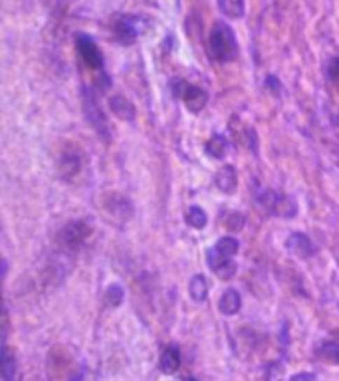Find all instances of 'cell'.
<instances>
[{
    "label": "cell",
    "instance_id": "obj_25",
    "mask_svg": "<svg viewBox=\"0 0 339 381\" xmlns=\"http://www.w3.org/2000/svg\"><path fill=\"white\" fill-rule=\"evenodd\" d=\"M329 78L339 81V58L331 60V64H329Z\"/></svg>",
    "mask_w": 339,
    "mask_h": 381
},
{
    "label": "cell",
    "instance_id": "obj_12",
    "mask_svg": "<svg viewBox=\"0 0 339 381\" xmlns=\"http://www.w3.org/2000/svg\"><path fill=\"white\" fill-rule=\"evenodd\" d=\"M109 107H111V114L119 117V119H123V121H133L135 119V105L123 95H113L109 100Z\"/></svg>",
    "mask_w": 339,
    "mask_h": 381
},
{
    "label": "cell",
    "instance_id": "obj_21",
    "mask_svg": "<svg viewBox=\"0 0 339 381\" xmlns=\"http://www.w3.org/2000/svg\"><path fill=\"white\" fill-rule=\"evenodd\" d=\"M187 222L193 229H202L207 225V213L200 207H197V205H193L187 210Z\"/></svg>",
    "mask_w": 339,
    "mask_h": 381
},
{
    "label": "cell",
    "instance_id": "obj_1",
    "mask_svg": "<svg viewBox=\"0 0 339 381\" xmlns=\"http://www.w3.org/2000/svg\"><path fill=\"white\" fill-rule=\"evenodd\" d=\"M209 52L216 62H228L238 54V42L234 30L226 22H216L209 36Z\"/></svg>",
    "mask_w": 339,
    "mask_h": 381
},
{
    "label": "cell",
    "instance_id": "obj_6",
    "mask_svg": "<svg viewBox=\"0 0 339 381\" xmlns=\"http://www.w3.org/2000/svg\"><path fill=\"white\" fill-rule=\"evenodd\" d=\"M76 46H78V52H80L82 60L90 66V68L95 69L104 68V54H102V50L97 48V44H95L90 36L85 34L78 36Z\"/></svg>",
    "mask_w": 339,
    "mask_h": 381
},
{
    "label": "cell",
    "instance_id": "obj_9",
    "mask_svg": "<svg viewBox=\"0 0 339 381\" xmlns=\"http://www.w3.org/2000/svg\"><path fill=\"white\" fill-rule=\"evenodd\" d=\"M286 246H288V250L296 254L298 258H310V256L316 254L314 243L307 239V234H302V232H293Z\"/></svg>",
    "mask_w": 339,
    "mask_h": 381
},
{
    "label": "cell",
    "instance_id": "obj_15",
    "mask_svg": "<svg viewBox=\"0 0 339 381\" xmlns=\"http://www.w3.org/2000/svg\"><path fill=\"white\" fill-rule=\"evenodd\" d=\"M219 308L221 312L226 314V316H234L238 314V310L242 308V298L236 290H226L223 296H221V302H219Z\"/></svg>",
    "mask_w": 339,
    "mask_h": 381
},
{
    "label": "cell",
    "instance_id": "obj_14",
    "mask_svg": "<svg viewBox=\"0 0 339 381\" xmlns=\"http://www.w3.org/2000/svg\"><path fill=\"white\" fill-rule=\"evenodd\" d=\"M107 210H109L111 215L119 217L121 220L131 219V215H133V207H131V201H127L125 196H121V195H111V196H109V201H107Z\"/></svg>",
    "mask_w": 339,
    "mask_h": 381
},
{
    "label": "cell",
    "instance_id": "obj_17",
    "mask_svg": "<svg viewBox=\"0 0 339 381\" xmlns=\"http://www.w3.org/2000/svg\"><path fill=\"white\" fill-rule=\"evenodd\" d=\"M188 294L195 302H205L207 296H209V280L202 276V274H197V276L191 278L188 282Z\"/></svg>",
    "mask_w": 339,
    "mask_h": 381
},
{
    "label": "cell",
    "instance_id": "obj_5",
    "mask_svg": "<svg viewBox=\"0 0 339 381\" xmlns=\"http://www.w3.org/2000/svg\"><path fill=\"white\" fill-rule=\"evenodd\" d=\"M207 262L211 266V270L223 280H230L236 274V265H234L233 256H226V254L219 253L214 246H211L207 250Z\"/></svg>",
    "mask_w": 339,
    "mask_h": 381
},
{
    "label": "cell",
    "instance_id": "obj_23",
    "mask_svg": "<svg viewBox=\"0 0 339 381\" xmlns=\"http://www.w3.org/2000/svg\"><path fill=\"white\" fill-rule=\"evenodd\" d=\"M214 248H216L219 253L226 254V256H234V254L238 253L240 244H238V241L233 239V236H223V239H219V243L214 244Z\"/></svg>",
    "mask_w": 339,
    "mask_h": 381
},
{
    "label": "cell",
    "instance_id": "obj_10",
    "mask_svg": "<svg viewBox=\"0 0 339 381\" xmlns=\"http://www.w3.org/2000/svg\"><path fill=\"white\" fill-rule=\"evenodd\" d=\"M58 169L60 175H62L64 179H74L76 175L80 173V169H82V157H80L76 151H66V153L60 157Z\"/></svg>",
    "mask_w": 339,
    "mask_h": 381
},
{
    "label": "cell",
    "instance_id": "obj_24",
    "mask_svg": "<svg viewBox=\"0 0 339 381\" xmlns=\"http://www.w3.org/2000/svg\"><path fill=\"white\" fill-rule=\"evenodd\" d=\"M226 227L230 229V231H240L242 227H244L246 222V217L242 215V213H230L228 217H226Z\"/></svg>",
    "mask_w": 339,
    "mask_h": 381
},
{
    "label": "cell",
    "instance_id": "obj_2",
    "mask_svg": "<svg viewBox=\"0 0 339 381\" xmlns=\"http://www.w3.org/2000/svg\"><path fill=\"white\" fill-rule=\"evenodd\" d=\"M83 109H85V117L88 121L94 126V129L102 135V138H107V119L106 114L102 112L99 107V102L95 100V95L88 88L83 90Z\"/></svg>",
    "mask_w": 339,
    "mask_h": 381
},
{
    "label": "cell",
    "instance_id": "obj_13",
    "mask_svg": "<svg viewBox=\"0 0 339 381\" xmlns=\"http://www.w3.org/2000/svg\"><path fill=\"white\" fill-rule=\"evenodd\" d=\"M216 187L223 191V193H234L236 191V185H238V177H236V169L233 165H224L223 169L216 173V179H214Z\"/></svg>",
    "mask_w": 339,
    "mask_h": 381
},
{
    "label": "cell",
    "instance_id": "obj_27",
    "mask_svg": "<svg viewBox=\"0 0 339 381\" xmlns=\"http://www.w3.org/2000/svg\"><path fill=\"white\" fill-rule=\"evenodd\" d=\"M185 381H197V380H195V377H187V380H185Z\"/></svg>",
    "mask_w": 339,
    "mask_h": 381
},
{
    "label": "cell",
    "instance_id": "obj_19",
    "mask_svg": "<svg viewBox=\"0 0 339 381\" xmlns=\"http://www.w3.org/2000/svg\"><path fill=\"white\" fill-rule=\"evenodd\" d=\"M207 153L211 155L212 159H223L224 155L228 153V141L223 135H212L207 143Z\"/></svg>",
    "mask_w": 339,
    "mask_h": 381
},
{
    "label": "cell",
    "instance_id": "obj_11",
    "mask_svg": "<svg viewBox=\"0 0 339 381\" xmlns=\"http://www.w3.org/2000/svg\"><path fill=\"white\" fill-rule=\"evenodd\" d=\"M159 368L167 375H173L181 368V349L177 346L165 347L163 354H161V359H159Z\"/></svg>",
    "mask_w": 339,
    "mask_h": 381
},
{
    "label": "cell",
    "instance_id": "obj_20",
    "mask_svg": "<svg viewBox=\"0 0 339 381\" xmlns=\"http://www.w3.org/2000/svg\"><path fill=\"white\" fill-rule=\"evenodd\" d=\"M317 352H319L321 358L339 363V340H328V342H324Z\"/></svg>",
    "mask_w": 339,
    "mask_h": 381
},
{
    "label": "cell",
    "instance_id": "obj_16",
    "mask_svg": "<svg viewBox=\"0 0 339 381\" xmlns=\"http://www.w3.org/2000/svg\"><path fill=\"white\" fill-rule=\"evenodd\" d=\"M219 11L223 12V16L230 20H238L246 14L244 0H219Z\"/></svg>",
    "mask_w": 339,
    "mask_h": 381
},
{
    "label": "cell",
    "instance_id": "obj_26",
    "mask_svg": "<svg viewBox=\"0 0 339 381\" xmlns=\"http://www.w3.org/2000/svg\"><path fill=\"white\" fill-rule=\"evenodd\" d=\"M290 381H316V375L310 373V371H302V373H296L290 377Z\"/></svg>",
    "mask_w": 339,
    "mask_h": 381
},
{
    "label": "cell",
    "instance_id": "obj_22",
    "mask_svg": "<svg viewBox=\"0 0 339 381\" xmlns=\"http://www.w3.org/2000/svg\"><path fill=\"white\" fill-rule=\"evenodd\" d=\"M123 288L119 286V284H111L109 288L106 290V294H104V302H106L107 306H111V308H117L121 302H123Z\"/></svg>",
    "mask_w": 339,
    "mask_h": 381
},
{
    "label": "cell",
    "instance_id": "obj_4",
    "mask_svg": "<svg viewBox=\"0 0 339 381\" xmlns=\"http://www.w3.org/2000/svg\"><path fill=\"white\" fill-rule=\"evenodd\" d=\"M141 20L139 16H121L116 22V38L119 44L123 46H131L135 44V40L141 34Z\"/></svg>",
    "mask_w": 339,
    "mask_h": 381
},
{
    "label": "cell",
    "instance_id": "obj_8",
    "mask_svg": "<svg viewBox=\"0 0 339 381\" xmlns=\"http://www.w3.org/2000/svg\"><path fill=\"white\" fill-rule=\"evenodd\" d=\"M181 98H183V102L187 105L191 112H195V114H199L205 109V105L209 102V95L205 90H200L197 86H185L183 88V92H181Z\"/></svg>",
    "mask_w": 339,
    "mask_h": 381
},
{
    "label": "cell",
    "instance_id": "obj_3",
    "mask_svg": "<svg viewBox=\"0 0 339 381\" xmlns=\"http://www.w3.org/2000/svg\"><path fill=\"white\" fill-rule=\"evenodd\" d=\"M90 232H92V229L85 220H71L60 231V243L66 248H78L80 244L85 243Z\"/></svg>",
    "mask_w": 339,
    "mask_h": 381
},
{
    "label": "cell",
    "instance_id": "obj_18",
    "mask_svg": "<svg viewBox=\"0 0 339 381\" xmlns=\"http://www.w3.org/2000/svg\"><path fill=\"white\" fill-rule=\"evenodd\" d=\"M2 381H16V358L8 346L2 347Z\"/></svg>",
    "mask_w": 339,
    "mask_h": 381
},
{
    "label": "cell",
    "instance_id": "obj_7",
    "mask_svg": "<svg viewBox=\"0 0 339 381\" xmlns=\"http://www.w3.org/2000/svg\"><path fill=\"white\" fill-rule=\"evenodd\" d=\"M288 201V196L278 195L276 191L272 189H264L258 193V203L264 210H268L272 215H282V217H288V210L284 208V203Z\"/></svg>",
    "mask_w": 339,
    "mask_h": 381
}]
</instances>
